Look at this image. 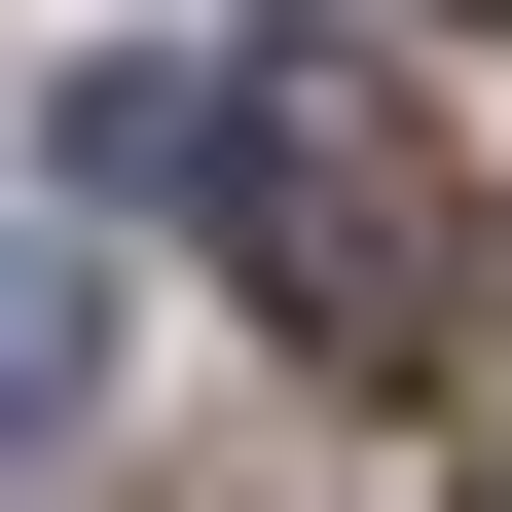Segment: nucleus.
Wrapping results in <instances>:
<instances>
[{
	"mask_svg": "<svg viewBox=\"0 0 512 512\" xmlns=\"http://www.w3.org/2000/svg\"><path fill=\"white\" fill-rule=\"evenodd\" d=\"M183 220L256 256V330L293 366H476V183H439V110L366 74V37H220V110H183Z\"/></svg>",
	"mask_w": 512,
	"mask_h": 512,
	"instance_id": "obj_1",
	"label": "nucleus"
},
{
	"mask_svg": "<svg viewBox=\"0 0 512 512\" xmlns=\"http://www.w3.org/2000/svg\"><path fill=\"white\" fill-rule=\"evenodd\" d=\"M74 403H110V293H74V220H0V476H37Z\"/></svg>",
	"mask_w": 512,
	"mask_h": 512,
	"instance_id": "obj_2",
	"label": "nucleus"
},
{
	"mask_svg": "<svg viewBox=\"0 0 512 512\" xmlns=\"http://www.w3.org/2000/svg\"><path fill=\"white\" fill-rule=\"evenodd\" d=\"M476 512H512V439H476Z\"/></svg>",
	"mask_w": 512,
	"mask_h": 512,
	"instance_id": "obj_3",
	"label": "nucleus"
}]
</instances>
